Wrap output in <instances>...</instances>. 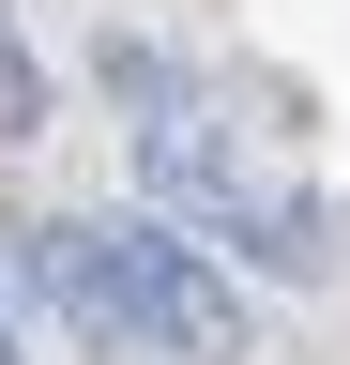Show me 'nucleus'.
Masks as SVG:
<instances>
[{
	"label": "nucleus",
	"instance_id": "2",
	"mask_svg": "<svg viewBox=\"0 0 350 365\" xmlns=\"http://www.w3.org/2000/svg\"><path fill=\"white\" fill-rule=\"evenodd\" d=\"M46 122V76H31V46H16V16H0V137H31Z\"/></svg>",
	"mask_w": 350,
	"mask_h": 365
},
{
	"label": "nucleus",
	"instance_id": "1",
	"mask_svg": "<svg viewBox=\"0 0 350 365\" xmlns=\"http://www.w3.org/2000/svg\"><path fill=\"white\" fill-rule=\"evenodd\" d=\"M31 274L122 365H244V274L183 213H61V228H31Z\"/></svg>",
	"mask_w": 350,
	"mask_h": 365
},
{
	"label": "nucleus",
	"instance_id": "3",
	"mask_svg": "<svg viewBox=\"0 0 350 365\" xmlns=\"http://www.w3.org/2000/svg\"><path fill=\"white\" fill-rule=\"evenodd\" d=\"M0 365H16V319H0Z\"/></svg>",
	"mask_w": 350,
	"mask_h": 365
}]
</instances>
